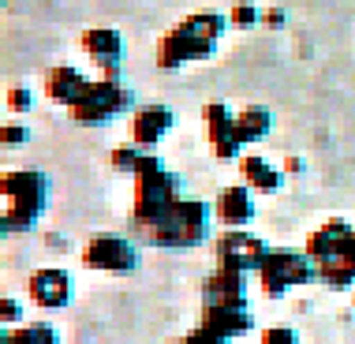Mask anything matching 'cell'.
Listing matches in <instances>:
<instances>
[{
  "mask_svg": "<svg viewBox=\"0 0 355 344\" xmlns=\"http://www.w3.org/2000/svg\"><path fill=\"white\" fill-rule=\"evenodd\" d=\"M214 217L225 228H247L254 221V191L247 184H232L217 195L214 203Z\"/></svg>",
  "mask_w": 355,
  "mask_h": 344,
  "instance_id": "14",
  "label": "cell"
},
{
  "mask_svg": "<svg viewBox=\"0 0 355 344\" xmlns=\"http://www.w3.org/2000/svg\"><path fill=\"white\" fill-rule=\"evenodd\" d=\"M26 295L42 311H60L75 300V281H71V273L56 270V266H45V270H34L26 277Z\"/></svg>",
  "mask_w": 355,
  "mask_h": 344,
  "instance_id": "10",
  "label": "cell"
},
{
  "mask_svg": "<svg viewBox=\"0 0 355 344\" xmlns=\"http://www.w3.org/2000/svg\"><path fill=\"white\" fill-rule=\"evenodd\" d=\"M228 15L225 12H195L187 15L184 23H176L172 31L157 42V64L165 71H176L184 64L195 60H209L217 53L220 37L228 31Z\"/></svg>",
  "mask_w": 355,
  "mask_h": 344,
  "instance_id": "1",
  "label": "cell"
},
{
  "mask_svg": "<svg viewBox=\"0 0 355 344\" xmlns=\"http://www.w3.org/2000/svg\"><path fill=\"white\" fill-rule=\"evenodd\" d=\"M172 128H176V112L168 105H142L131 112V142L142 150H153Z\"/></svg>",
  "mask_w": 355,
  "mask_h": 344,
  "instance_id": "12",
  "label": "cell"
},
{
  "mask_svg": "<svg viewBox=\"0 0 355 344\" xmlns=\"http://www.w3.org/2000/svg\"><path fill=\"white\" fill-rule=\"evenodd\" d=\"M236 131H239V142H243V146L262 142L273 131V112L266 109V105H247V109L236 112Z\"/></svg>",
  "mask_w": 355,
  "mask_h": 344,
  "instance_id": "19",
  "label": "cell"
},
{
  "mask_svg": "<svg viewBox=\"0 0 355 344\" xmlns=\"http://www.w3.org/2000/svg\"><path fill=\"white\" fill-rule=\"evenodd\" d=\"M355 236V228L344 221V217H329L325 225H318L311 236H306V255L314 258V262H329V258H337L348 240Z\"/></svg>",
  "mask_w": 355,
  "mask_h": 344,
  "instance_id": "16",
  "label": "cell"
},
{
  "mask_svg": "<svg viewBox=\"0 0 355 344\" xmlns=\"http://www.w3.org/2000/svg\"><path fill=\"white\" fill-rule=\"evenodd\" d=\"M198 326L214 329L220 333V337L236 341L243 337V333L254 329V314L251 307H209V303H202V318H198Z\"/></svg>",
  "mask_w": 355,
  "mask_h": 344,
  "instance_id": "17",
  "label": "cell"
},
{
  "mask_svg": "<svg viewBox=\"0 0 355 344\" xmlns=\"http://www.w3.org/2000/svg\"><path fill=\"white\" fill-rule=\"evenodd\" d=\"M83 53L98 64V71L105 79H120V60H123V34L112 26H90L79 37Z\"/></svg>",
  "mask_w": 355,
  "mask_h": 344,
  "instance_id": "11",
  "label": "cell"
},
{
  "mask_svg": "<svg viewBox=\"0 0 355 344\" xmlns=\"http://www.w3.org/2000/svg\"><path fill=\"white\" fill-rule=\"evenodd\" d=\"M209 225H214V206H206L202 198H180L157 225L139 228V232L150 247L187 251V247H198L209 240Z\"/></svg>",
  "mask_w": 355,
  "mask_h": 344,
  "instance_id": "4",
  "label": "cell"
},
{
  "mask_svg": "<svg viewBox=\"0 0 355 344\" xmlns=\"http://www.w3.org/2000/svg\"><path fill=\"white\" fill-rule=\"evenodd\" d=\"M262 23H266V26H284V12H281V8H266V12H262Z\"/></svg>",
  "mask_w": 355,
  "mask_h": 344,
  "instance_id": "28",
  "label": "cell"
},
{
  "mask_svg": "<svg viewBox=\"0 0 355 344\" xmlns=\"http://www.w3.org/2000/svg\"><path fill=\"white\" fill-rule=\"evenodd\" d=\"M86 86H90V79L71 68V64H56V68L45 71V83H42V94L49 98L53 105H64V109H71L75 101L86 94Z\"/></svg>",
  "mask_w": 355,
  "mask_h": 344,
  "instance_id": "15",
  "label": "cell"
},
{
  "mask_svg": "<svg viewBox=\"0 0 355 344\" xmlns=\"http://www.w3.org/2000/svg\"><path fill=\"white\" fill-rule=\"evenodd\" d=\"M202 120H206L209 154L217 161H239L243 157V142H239V131H236V112L228 109L225 101H209L202 109Z\"/></svg>",
  "mask_w": 355,
  "mask_h": 344,
  "instance_id": "9",
  "label": "cell"
},
{
  "mask_svg": "<svg viewBox=\"0 0 355 344\" xmlns=\"http://www.w3.org/2000/svg\"><path fill=\"white\" fill-rule=\"evenodd\" d=\"M131 109H135V90L123 79H105V75H98V79H90L86 94L68 112L75 117V123H83V128H105V123H112L116 117H123V112H131Z\"/></svg>",
  "mask_w": 355,
  "mask_h": 344,
  "instance_id": "5",
  "label": "cell"
},
{
  "mask_svg": "<svg viewBox=\"0 0 355 344\" xmlns=\"http://www.w3.org/2000/svg\"><path fill=\"white\" fill-rule=\"evenodd\" d=\"M228 23H232L236 31H247V26L262 23V12H258L254 4H236L232 12H228Z\"/></svg>",
  "mask_w": 355,
  "mask_h": 344,
  "instance_id": "23",
  "label": "cell"
},
{
  "mask_svg": "<svg viewBox=\"0 0 355 344\" xmlns=\"http://www.w3.org/2000/svg\"><path fill=\"white\" fill-rule=\"evenodd\" d=\"M8 337L15 344H64L60 329H56L53 322H23V326L8 329Z\"/></svg>",
  "mask_w": 355,
  "mask_h": 344,
  "instance_id": "20",
  "label": "cell"
},
{
  "mask_svg": "<svg viewBox=\"0 0 355 344\" xmlns=\"http://www.w3.org/2000/svg\"><path fill=\"white\" fill-rule=\"evenodd\" d=\"M236 165H239L243 184L251 187V191H258V195H277V191L284 187V172L277 169V165H270L262 154H243Z\"/></svg>",
  "mask_w": 355,
  "mask_h": 344,
  "instance_id": "18",
  "label": "cell"
},
{
  "mask_svg": "<svg viewBox=\"0 0 355 344\" xmlns=\"http://www.w3.org/2000/svg\"><path fill=\"white\" fill-rule=\"evenodd\" d=\"M49 206V176L37 169H8L0 176V232H31Z\"/></svg>",
  "mask_w": 355,
  "mask_h": 344,
  "instance_id": "2",
  "label": "cell"
},
{
  "mask_svg": "<svg viewBox=\"0 0 355 344\" xmlns=\"http://www.w3.org/2000/svg\"><path fill=\"white\" fill-rule=\"evenodd\" d=\"M258 344H300V333L292 326H266L258 333Z\"/></svg>",
  "mask_w": 355,
  "mask_h": 344,
  "instance_id": "24",
  "label": "cell"
},
{
  "mask_svg": "<svg viewBox=\"0 0 355 344\" xmlns=\"http://www.w3.org/2000/svg\"><path fill=\"white\" fill-rule=\"evenodd\" d=\"M83 266L86 270H98V273L128 277L139 270V251H135V243L116 232H98L83 247Z\"/></svg>",
  "mask_w": 355,
  "mask_h": 344,
  "instance_id": "7",
  "label": "cell"
},
{
  "mask_svg": "<svg viewBox=\"0 0 355 344\" xmlns=\"http://www.w3.org/2000/svg\"><path fill=\"white\" fill-rule=\"evenodd\" d=\"M311 281H318V262L306 251H288V247L270 251L262 270H258V284L270 300H281L288 289H300V284H311Z\"/></svg>",
  "mask_w": 355,
  "mask_h": 344,
  "instance_id": "6",
  "label": "cell"
},
{
  "mask_svg": "<svg viewBox=\"0 0 355 344\" xmlns=\"http://www.w3.org/2000/svg\"><path fill=\"white\" fill-rule=\"evenodd\" d=\"M202 303H209V307H247V273L217 266L202 281Z\"/></svg>",
  "mask_w": 355,
  "mask_h": 344,
  "instance_id": "13",
  "label": "cell"
},
{
  "mask_svg": "<svg viewBox=\"0 0 355 344\" xmlns=\"http://www.w3.org/2000/svg\"><path fill=\"white\" fill-rule=\"evenodd\" d=\"M131 180H135V191H131V217H135L139 228L157 225L161 217L184 198L180 176L168 172L165 161H161L157 154H150V150H146V157H142V165Z\"/></svg>",
  "mask_w": 355,
  "mask_h": 344,
  "instance_id": "3",
  "label": "cell"
},
{
  "mask_svg": "<svg viewBox=\"0 0 355 344\" xmlns=\"http://www.w3.org/2000/svg\"><path fill=\"white\" fill-rule=\"evenodd\" d=\"M180 344H232V341L220 337V333H214V329H206V326H195L187 337H180Z\"/></svg>",
  "mask_w": 355,
  "mask_h": 344,
  "instance_id": "27",
  "label": "cell"
},
{
  "mask_svg": "<svg viewBox=\"0 0 355 344\" xmlns=\"http://www.w3.org/2000/svg\"><path fill=\"white\" fill-rule=\"evenodd\" d=\"M142 157H146V150H142V146L123 142V146L112 150V169H116V172H131V176H135L139 165H142Z\"/></svg>",
  "mask_w": 355,
  "mask_h": 344,
  "instance_id": "21",
  "label": "cell"
},
{
  "mask_svg": "<svg viewBox=\"0 0 355 344\" xmlns=\"http://www.w3.org/2000/svg\"><path fill=\"white\" fill-rule=\"evenodd\" d=\"M337 258H340V262H344V266H348V270L355 273V236H352V240H348V247H344V251H340Z\"/></svg>",
  "mask_w": 355,
  "mask_h": 344,
  "instance_id": "29",
  "label": "cell"
},
{
  "mask_svg": "<svg viewBox=\"0 0 355 344\" xmlns=\"http://www.w3.org/2000/svg\"><path fill=\"white\" fill-rule=\"evenodd\" d=\"M0 322H4V329H15V326H23V303L19 300H0Z\"/></svg>",
  "mask_w": 355,
  "mask_h": 344,
  "instance_id": "25",
  "label": "cell"
},
{
  "mask_svg": "<svg viewBox=\"0 0 355 344\" xmlns=\"http://www.w3.org/2000/svg\"><path fill=\"white\" fill-rule=\"evenodd\" d=\"M284 172H303V161L300 157H284Z\"/></svg>",
  "mask_w": 355,
  "mask_h": 344,
  "instance_id": "30",
  "label": "cell"
},
{
  "mask_svg": "<svg viewBox=\"0 0 355 344\" xmlns=\"http://www.w3.org/2000/svg\"><path fill=\"white\" fill-rule=\"evenodd\" d=\"M34 109V90L31 86H12V90H8V112H19V117H23V112H31Z\"/></svg>",
  "mask_w": 355,
  "mask_h": 344,
  "instance_id": "22",
  "label": "cell"
},
{
  "mask_svg": "<svg viewBox=\"0 0 355 344\" xmlns=\"http://www.w3.org/2000/svg\"><path fill=\"white\" fill-rule=\"evenodd\" d=\"M0 142L4 146H23V142H31V128L26 123H4L0 128Z\"/></svg>",
  "mask_w": 355,
  "mask_h": 344,
  "instance_id": "26",
  "label": "cell"
},
{
  "mask_svg": "<svg viewBox=\"0 0 355 344\" xmlns=\"http://www.w3.org/2000/svg\"><path fill=\"white\" fill-rule=\"evenodd\" d=\"M214 255H217L220 270L258 273L266 262V255H270V247H266V240H258L254 232H247V228H228L225 236H217Z\"/></svg>",
  "mask_w": 355,
  "mask_h": 344,
  "instance_id": "8",
  "label": "cell"
}]
</instances>
